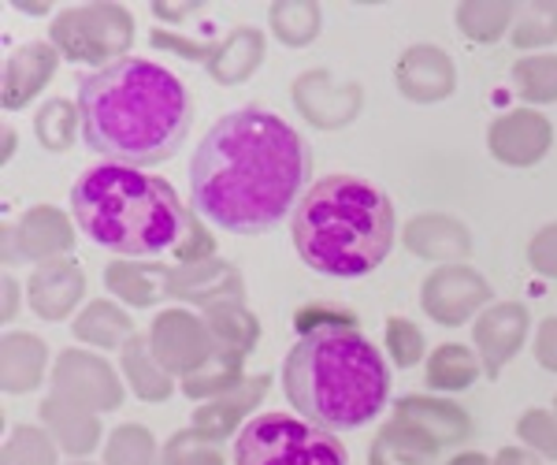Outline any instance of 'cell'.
Instances as JSON below:
<instances>
[{"label":"cell","mask_w":557,"mask_h":465,"mask_svg":"<svg viewBox=\"0 0 557 465\" xmlns=\"http://www.w3.org/2000/svg\"><path fill=\"white\" fill-rule=\"evenodd\" d=\"M386 351H391L394 365L409 369V365H417L420 357H424V335H420V328L412 325V320L391 317L386 320Z\"/></svg>","instance_id":"74e56055"},{"label":"cell","mask_w":557,"mask_h":465,"mask_svg":"<svg viewBox=\"0 0 557 465\" xmlns=\"http://www.w3.org/2000/svg\"><path fill=\"white\" fill-rule=\"evenodd\" d=\"M15 317V283L4 280V320Z\"/></svg>","instance_id":"bcb514c9"},{"label":"cell","mask_w":557,"mask_h":465,"mask_svg":"<svg viewBox=\"0 0 557 465\" xmlns=\"http://www.w3.org/2000/svg\"><path fill=\"white\" fill-rule=\"evenodd\" d=\"M152 41H157L160 49H178V52H186V57L201 60V64L212 71L215 83H227V86L246 83L260 68V60H264V38H260V30H253V26H242V30L227 34V38L215 45H205V49L186 45V41H172L160 30L152 34Z\"/></svg>","instance_id":"30bf717a"},{"label":"cell","mask_w":557,"mask_h":465,"mask_svg":"<svg viewBox=\"0 0 557 465\" xmlns=\"http://www.w3.org/2000/svg\"><path fill=\"white\" fill-rule=\"evenodd\" d=\"M550 120L539 115L532 109H517V112H506L491 123V154L509 168H532L539 160L546 157L550 149Z\"/></svg>","instance_id":"7c38bea8"},{"label":"cell","mask_w":557,"mask_h":465,"mask_svg":"<svg viewBox=\"0 0 557 465\" xmlns=\"http://www.w3.org/2000/svg\"><path fill=\"white\" fill-rule=\"evenodd\" d=\"M290 235L312 272L357 280L391 254L394 205L357 175H323L294 209Z\"/></svg>","instance_id":"277c9868"},{"label":"cell","mask_w":557,"mask_h":465,"mask_svg":"<svg viewBox=\"0 0 557 465\" xmlns=\"http://www.w3.org/2000/svg\"><path fill=\"white\" fill-rule=\"evenodd\" d=\"M45 343L34 335H8L4 339V391H26L41 380Z\"/></svg>","instance_id":"f1b7e54d"},{"label":"cell","mask_w":557,"mask_h":465,"mask_svg":"<svg viewBox=\"0 0 557 465\" xmlns=\"http://www.w3.org/2000/svg\"><path fill=\"white\" fill-rule=\"evenodd\" d=\"M57 395L78 409H115L123 402L120 380L101 357H89L78 351L60 354L57 365Z\"/></svg>","instance_id":"8fae6325"},{"label":"cell","mask_w":557,"mask_h":465,"mask_svg":"<svg viewBox=\"0 0 557 465\" xmlns=\"http://www.w3.org/2000/svg\"><path fill=\"white\" fill-rule=\"evenodd\" d=\"M41 417L49 421V428L57 432V440L67 446L71 454H86V451H94V443H97V421L94 417H86V409H78V406H71V402L64 399H49L41 406Z\"/></svg>","instance_id":"484cf974"},{"label":"cell","mask_w":557,"mask_h":465,"mask_svg":"<svg viewBox=\"0 0 557 465\" xmlns=\"http://www.w3.org/2000/svg\"><path fill=\"white\" fill-rule=\"evenodd\" d=\"M205 325L212 335V354H227V357H246L257 346L260 325L246 306H220L205 313Z\"/></svg>","instance_id":"d4e9b609"},{"label":"cell","mask_w":557,"mask_h":465,"mask_svg":"<svg viewBox=\"0 0 557 465\" xmlns=\"http://www.w3.org/2000/svg\"><path fill=\"white\" fill-rule=\"evenodd\" d=\"M298 332H312V328H323V325H357V317L354 313H346V309H335V306H305L298 313Z\"/></svg>","instance_id":"b9f144b4"},{"label":"cell","mask_w":557,"mask_h":465,"mask_svg":"<svg viewBox=\"0 0 557 465\" xmlns=\"http://www.w3.org/2000/svg\"><path fill=\"white\" fill-rule=\"evenodd\" d=\"M212 246H215V238L209 235V231H205L201 217H194V223H190V238H186V246L178 249V261H183V265L212 261Z\"/></svg>","instance_id":"7bdbcfd3"},{"label":"cell","mask_w":557,"mask_h":465,"mask_svg":"<svg viewBox=\"0 0 557 465\" xmlns=\"http://www.w3.org/2000/svg\"><path fill=\"white\" fill-rule=\"evenodd\" d=\"M457 86L454 60L435 45H412L398 60V89L417 105H431L450 97Z\"/></svg>","instance_id":"9a60e30c"},{"label":"cell","mask_w":557,"mask_h":465,"mask_svg":"<svg viewBox=\"0 0 557 465\" xmlns=\"http://www.w3.org/2000/svg\"><path fill=\"white\" fill-rule=\"evenodd\" d=\"M272 30L283 45H309L320 30V8L317 4H272Z\"/></svg>","instance_id":"d6a6232c"},{"label":"cell","mask_w":557,"mask_h":465,"mask_svg":"<svg viewBox=\"0 0 557 465\" xmlns=\"http://www.w3.org/2000/svg\"><path fill=\"white\" fill-rule=\"evenodd\" d=\"M528 261L539 276H557V223L543 228L528 246Z\"/></svg>","instance_id":"60d3db41"},{"label":"cell","mask_w":557,"mask_h":465,"mask_svg":"<svg viewBox=\"0 0 557 465\" xmlns=\"http://www.w3.org/2000/svg\"><path fill=\"white\" fill-rule=\"evenodd\" d=\"M420 302H424L431 320L454 328V325H465L480 306H487L491 287L475 268L450 265V268H438V272L428 276L424 291H420Z\"/></svg>","instance_id":"9c48e42d"},{"label":"cell","mask_w":557,"mask_h":465,"mask_svg":"<svg viewBox=\"0 0 557 465\" xmlns=\"http://www.w3.org/2000/svg\"><path fill=\"white\" fill-rule=\"evenodd\" d=\"M123 365H127V380L134 383L141 402H164L172 395V377L160 369V362L152 357L146 339H127V351H123Z\"/></svg>","instance_id":"83f0119b"},{"label":"cell","mask_w":557,"mask_h":465,"mask_svg":"<svg viewBox=\"0 0 557 465\" xmlns=\"http://www.w3.org/2000/svg\"><path fill=\"white\" fill-rule=\"evenodd\" d=\"M172 294L194 306L220 309V306H242L246 287H242L238 268L223 265V261H201V265H183L172 276Z\"/></svg>","instance_id":"2e32d148"},{"label":"cell","mask_w":557,"mask_h":465,"mask_svg":"<svg viewBox=\"0 0 557 465\" xmlns=\"http://www.w3.org/2000/svg\"><path fill=\"white\" fill-rule=\"evenodd\" d=\"M12 149H15V134H12V131H4V160L12 157Z\"/></svg>","instance_id":"c3c4849f"},{"label":"cell","mask_w":557,"mask_h":465,"mask_svg":"<svg viewBox=\"0 0 557 465\" xmlns=\"http://www.w3.org/2000/svg\"><path fill=\"white\" fill-rule=\"evenodd\" d=\"M557 41V4H517L513 45L517 49H539Z\"/></svg>","instance_id":"836d02e7"},{"label":"cell","mask_w":557,"mask_h":465,"mask_svg":"<svg viewBox=\"0 0 557 465\" xmlns=\"http://www.w3.org/2000/svg\"><path fill=\"white\" fill-rule=\"evenodd\" d=\"M149 351L168 377H172V372H178L183 380L194 377V372H201L212 357L209 325L197 320L194 313H186V309L160 313L157 325H152V335H149Z\"/></svg>","instance_id":"ba28073f"},{"label":"cell","mask_w":557,"mask_h":465,"mask_svg":"<svg viewBox=\"0 0 557 465\" xmlns=\"http://www.w3.org/2000/svg\"><path fill=\"white\" fill-rule=\"evenodd\" d=\"M152 436L141 425H123L108 443V465H152Z\"/></svg>","instance_id":"d590c367"},{"label":"cell","mask_w":557,"mask_h":465,"mask_svg":"<svg viewBox=\"0 0 557 465\" xmlns=\"http://www.w3.org/2000/svg\"><path fill=\"white\" fill-rule=\"evenodd\" d=\"M57 71V45H26L12 52L4 64V109H23L26 97H34Z\"/></svg>","instance_id":"44dd1931"},{"label":"cell","mask_w":557,"mask_h":465,"mask_svg":"<svg viewBox=\"0 0 557 465\" xmlns=\"http://www.w3.org/2000/svg\"><path fill=\"white\" fill-rule=\"evenodd\" d=\"M309 146L290 123L264 109L215 120L190 164L194 217L235 235H260L290 217L309 183Z\"/></svg>","instance_id":"6da1fadb"},{"label":"cell","mask_w":557,"mask_h":465,"mask_svg":"<svg viewBox=\"0 0 557 465\" xmlns=\"http://www.w3.org/2000/svg\"><path fill=\"white\" fill-rule=\"evenodd\" d=\"M8 246H20L15 257H30V261H41V257H57L71 249V228L64 220V212L52 209V205H38L20 220V228L4 231Z\"/></svg>","instance_id":"ac0fdd59"},{"label":"cell","mask_w":557,"mask_h":465,"mask_svg":"<svg viewBox=\"0 0 557 465\" xmlns=\"http://www.w3.org/2000/svg\"><path fill=\"white\" fill-rule=\"evenodd\" d=\"M528 335V309L520 302H502V306H487L483 317L475 320V346H480V365L491 380L502 377Z\"/></svg>","instance_id":"5bb4252c"},{"label":"cell","mask_w":557,"mask_h":465,"mask_svg":"<svg viewBox=\"0 0 557 465\" xmlns=\"http://www.w3.org/2000/svg\"><path fill=\"white\" fill-rule=\"evenodd\" d=\"M83 131V120H78V105L67 101H49L38 112V138L45 149H67L75 142V134Z\"/></svg>","instance_id":"e575fe53"},{"label":"cell","mask_w":557,"mask_h":465,"mask_svg":"<svg viewBox=\"0 0 557 465\" xmlns=\"http://www.w3.org/2000/svg\"><path fill=\"white\" fill-rule=\"evenodd\" d=\"M235 465H349V454L327 428L290 414H260L242 425Z\"/></svg>","instance_id":"8992f818"},{"label":"cell","mask_w":557,"mask_h":465,"mask_svg":"<svg viewBox=\"0 0 557 465\" xmlns=\"http://www.w3.org/2000/svg\"><path fill=\"white\" fill-rule=\"evenodd\" d=\"M517 432L535 454L557 458V417L554 414H546V409H528V414L520 417Z\"/></svg>","instance_id":"ab89813d"},{"label":"cell","mask_w":557,"mask_h":465,"mask_svg":"<svg viewBox=\"0 0 557 465\" xmlns=\"http://www.w3.org/2000/svg\"><path fill=\"white\" fill-rule=\"evenodd\" d=\"M409 254L428 257V261H457L472 249V235L465 231L461 220L438 217V212H424L409 223L406 231Z\"/></svg>","instance_id":"ffe728a7"},{"label":"cell","mask_w":557,"mask_h":465,"mask_svg":"<svg viewBox=\"0 0 557 465\" xmlns=\"http://www.w3.org/2000/svg\"><path fill=\"white\" fill-rule=\"evenodd\" d=\"M190 94L152 60H115L78 83L83 138L108 164H164L190 134Z\"/></svg>","instance_id":"7a4b0ae2"},{"label":"cell","mask_w":557,"mask_h":465,"mask_svg":"<svg viewBox=\"0 0 557 465\" xmlns=\"http://www.w3.org/2000/svg\"><path fill=\"white\" fill-rule=\"evenodd\" d=\"M52 443L38 428H20L4 446V465H52Z\"/></svg>","instance_id":"f35d334b"},{"label":"cell","mask_w":557,"mask_h":465,"mask_svg":"<svg viewBox=\"0 0 557 465\" xmlns=\"http://www.w3.org/2000/svg\"><path fill=\"white\" fill-rule=\"evenodd\" d=\"M283 391L309 425L327 432L361 428L391 399V369L357 325H323L305 332L283 362Z\"/></svg>","instance_id":"3957f363"},{"label":"cell","mask_w":557,"mask_h":465,"mask_svg":"<svg viewBox=\"0 0 557 465\" xmlns=\"http://www.w3.org/2000/svg\"><path fill=\"white\" fill-rule=\"evenodd\" d=\"M264 391H268V377L242 380V388L227 391V395H220L215 402H209V406L197 409V414H194V428L201 436H209V440H223V436L235 432V425L257 406Z\"/></svg>","instance_id":"603a6c76"},{"label":"cell","mask_w":557,"mask_h":465,"mask_svg":"<svg viewBox=\"0 0 557 465\" xmlns=\"http://www.w3.org/2000/svg\"><path fill=\"white\" fill-rule=\"evenodd\" d=\"M435 451L438 443L428 440L424 432H417L406 421H391L372 440L368 465H431L435 462Z\"/></svg>","instance_id":"cb8c5ba5"},{"label":"cell","mask_w":557,"mask_h":465,"mask_svg":"<svg viewBox=\"0 0 557 465\" xmlns=\"http://www.w3.org/2000/svg\"><path fill=\"white\" fill-rule=\"evenodd\" d=\"M83 298V272L75 261H49L30 280V306L45 320H60Z\"/></svg>","instance_id":"d6986e66"},{"label":"cell","mask_w":557,"mask_h":465,"mask_svg":"<svg viewBox=\"0 0 557 465\" xmlns=\"http://www.w3.org/2000/svg\"><path fill=\"white\" fill-rule=\"evenodd\" d=\"M394 421L412 425L417 432H424L428 440H435L438 446L465 443L472 436V417L465 414L461 406L443 402V399H420V395L398 399L394 402Z\"/></svg>","instance_id":"e0dca14e"},{"label":"cell","mask_w":557,"mask_h":465,"mask_svg":"<svg viewBox=\"0 0 557 465\" xmlns=\"http://www.w3.org/2000/svg\"><path fill=\"white\" fill-rule=\"evenodd\" d=\"M164 465H223V454L209 436H201L197 428L178 432L164 451Z\"/></svg>","instance_id":"8d00e7d4"},{"label":"cell","mask_w":557,"mask_h":465,"mask_svg":"<svg viewBox=\"0 0 557 465\" xmlns=\"http://www.w3.org/2000/svg\"><path fill=\"white\" fill-rule=\"evenodd\" d=\"M172 276L175 268L168 265H131L112 261L104 268V287L120 294L131 306H152L160 298H172Z\"/></svg>","instance_id":"7402d4cb"},{"label":"cell","mask_w":557,"mask_h":465,"mask_svg":"<svg viewBox=\"0 0 557 465\" xmlns=\"http://www.w3.org/2000/svg\"><path fill=\"white\" fill-rule=\"evenodd\" d=\"M554 417H557V402H554Z\"/></svg>","instance_id":"681fc988"},{"label":"cell","mask_w":557,"mask_h":465,"mask_svg":"<svg viewBox=\"0 0 557 465\" xmlns=\"http://www.w3.org/2000/svg\"><path fill=\"white\" fill-rule=\"evenodd\" d=\"M71 209L86 238L123 257H152L164 249L178 254L194 223L164 179L123 164H97L78 175Z\"/></svg>","instance_id":"5b68a950"},{"label":"cell","mask_w":557,"mask_h":465,"mask_svg":"<svg viewBox=\"0 0 557 465\" xmlns=\"http://www.w3.org/2000/svg\"><path fill=\"white\" fill-rule=\"evenodd\" d=\"M294 101L305 112V120H312L323 131H335L361 112V86L335 83V75L327 71H309L294 83Z\"/></svg>","instance_id":"4fadbf2b"},{"label":"cell","mask_w":557,"mask_h":465,"mask_svg":"<svg viewBox=\"0 0 557 465\" xmlns=\"http://www.w3.org/2000/svg\"><path fill=\"white\" fill-rule=\"evenodd\" d=\"M513 83L532 105L557 101V57H524L513 64Z\"/></svg>","instance_id":"4dcf8cb0"},{"label":"cell","mask_w":557,"mask_h":465,"mask_svg":"<svg viewBox=\"0 0 557 465\" xmlns=\"http://www.w3.org/2000/svg\"><path fill=\"white\" fill-rule=\"evenodd\" d=\"M475 377H480V362L472 357L469 346L446 343L428 357V388L435 391H446V395L450 391H465L472 388Z\"/></svg>","instance_id":"4316f807"},{"label":"cell","mask_w":557,"mask_h":465,"mask_svg":"<svg viewBox=\"0 0 557 465\" xmlns=\"http://www.w3.org/2000/svg\"><path fill=\"white\" fill-rule=\"evenodd\" d=\"M494 465H539V458L528 451H520V446H506V451L494 458Z\"/></svg>","instance_id":"f6af8a7d"},{"label":"cell","mask_w":557,"mask_h":465,"mask_svg":"<svg viewBox=\"0 0 557 465\" xmlns=\"http://www.w3.org/2000/svg\"><path fill=\"white\" fill-rule=\"evenodd\" d=\"M75 335L94 346H120L123 339H131V317L123 309L108 306V302H94L75 320Z\"/></svg>","instance_id":"f546056e"},{"label":"cell","mask_w":557,"mask_h":465,"mask_svg":"<svg viewBox=\"0 0 557 465\" xmlns=\"http://www.w3.org/2000/svg\"><path fill=\"white\" fill-rule=\"evenodd\" d=\"M134 41V20L120 4H86L57 15L52 23V45L75 64L108 68L115 60H127L123 52Z\"/></svg>","instance_id":"52a82bcc"},{"label":"cell","mask_w":557,"mask_h":465,"mask_svg":"<svg viewBox=\"0 0 557 465\" xmlns=\"http://www.w3.org/2000/svg\"><path fill=\"white\" fill-rule=\"evenodd\" d=\"M535 357H539V365H543V369L557 372V317H550V320H543V325H539Z\"/></svg>","instance_id":"ee69618b"},{"label":"cell","mask_w":557,"mask_h":465,"mask_svg":"<svg viewBox=\"0 0 557 465\" xmlns=\"http://www.w3.org/2000/svg\"><path fill=\"white\" fill-rule=\"evenodd\" d=\"M446 465H494V462H487V458H483V454H457V458H450V462H446Z\"/></svg>","instance_id":"7dc6e473"},{"label":"cell","mask_w":557,"mask_h":465,"mask_svg":"<svg viewBox=\"0 0 557 465\" xmlns=\"http://www.w3.org/2000/svg\"><path fill=\"white\" fill-rule=\"evenodd\" d=\"M517 20V4H457V26L472 41H494Z\"/></svg>","instance_id":"1f68e13d"}]
</instances>
